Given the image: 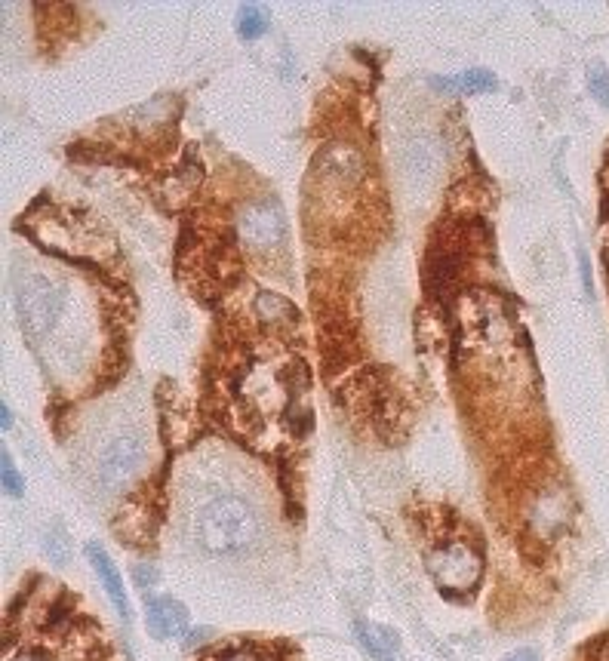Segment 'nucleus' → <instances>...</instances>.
<instances>
[{"instance_id": "1", "label": "nucleus", "mask_w": 609, "mask_h": 661, "mask_svg": "<svg viewBox=\"0 0 609 661\" xmlns=\"http://www.w3.org/2000/svg\"><path fill=\"white\" fill-rule=\"evenodd\" d=\"M194 535L203 551L234 554L259 539V514L240 495H219V499L200 508L194 520Z\"/></svg>"}, {"instance_id": "2", "label": "nucleus", "mask_w": 609, "mask_h": 661, "mask_svg": "<svg viewBox=\"0 0 609 661\" xmlns=\"http://www.w3.org/2000/svg\"><path fill=\"white\" fill-rule=\"evenodd\" d=\"M16 311L28 336H47L65 311V289L44 274L25 271L16 277Z\"/></svg>"}, {"instance_id": "3", "label": "nucleus", "mask_w": 609, "mask_h": 661, "mask_svg": "<svg viewBox=\"0 0 609 661\" xmlns=\"http://www.w3.org/2000/svg\"><path fill=\"white\" fill-rule=\"evenodd\" d=\"M237 234L240 243L247 246L250 253H268L274 246L283 243L287 234V219H283V206L277 200H256L237 219Z\"/></svg>"}, {"instance_id": "4", "label": "nucleus", "mask_w": 609, "mask_h": 661, "mask_svg": "<svg viewBox=\"0 0 609 661\" xmlns=\"http://www.w3.org/2000/svg\"><path fill=\"white\" fill-rule=\"evenodd\" d=\"M480 554L471 551L468 545H443L428 557V572L434 575V582L443 591H453V594H465L477 585L480 578Z\"/></svg>"}, {"instance_id": "5", "label": "nucleus", "mask_w": 609, "mask_h": 661, "mask_svg": "<svg viewBox=\"0 0 609 661\" xmlns=\"http://www.w3.org/2000/svg\"><path fill=\"white\" fill-rule=\"evenodd\" d=\"M311 170L323 182H333V185H342V188H354L363 179V173H367V163H363V154L357 151V145H351V142H327L314 154Z\"/></svg>"}, {"instance_id": "6", "label": "nucleus", "mask_w": 609, "mask_h": 661, "mask_svg": "<svg viewBox=\"0 0 609 661\" xmlns=\"http://www.w3.org/2000/svg\"><path fill=\"white\" fill-rule=\"evenodd\" d=\"M145 456V443L136 431L130 434H117L105 449H102V459H99V477L108 489H117L124 486L133 471L139 468Z\"/></svg>"}, {"instance_id": "7", "label": "nucleus", "mask_w": 609, "mask_h": 661, "mask_svg": "<svg viewBox=\"0 0 609 661\" xmlns=\"http://www.w3.org/2000/svg\"><path fill=\"white\" fill-rule=\"evenodd\" d=\"M148 631L157 640H176L188 631V612L173 597H154L148 600Z\"/></svg>"}, {"instance_id": "8", "label": "nucleus", "mask_w": 609, "mask_h": 661, "mask_svg": "<svg viewBox=\"0 0 609 661\" xmlns=\"http://www.w3.org/2000/svg\"><path fill=\"white\" fill-rule=\"evenodd\" d=\"M87 557H90V563H93V569H96V575H99V582H102L105 594L111 597L117 615H120V618H127V622H130L133 612H130L127 588H124V578H120L117 566L111 563V557H108L99 545H90V548H87Z\"/></svg>"}, {"instance_id": "9", "label": "nucleus", "mask_w": 609, "mask_h": 661, "mask_svg": "<svg viewBox=\"0 0 609 661\" xmlns=\"http://www.w3.org/2000/svg\"><path fill=\"white\" fill-rule=\"evenodd\" d=\"M431 87L440 93H459V96H471V93H486L496 90V74L486 68H468L459 74H446V77H431Z\"/></svg>"}, {"instance_id": "10", "label": "nucleus", "mask_w": 609, "mask_h": 661, "mask_svg": "<svg viewBox=\"0 0 609 661\" xmlns=\"http://www.w3.org/2000/svg\"><path fill=\"white\" fill-rule=\"evenodd\" d=\"M357 640L367 646L379 661H394V655H397V649H400V634L391 631V628H382V625L360 622V625H357Z\"/></svg>"}, {"instance_id": "11", "label": "nucleus", "mask_w": 609, "mask_h": 661, "mask_svg": "<svg viewBox=\"0 0 609 661\" xmlns=\"http://www.w3.org/2000/svg\"><path fill=\"white\" fill-rule=\"evenodd\" d=\"M237 31H240V37H247V40L262 37L268 31V13L256 4L240 7L237 10Z\"/></svg>"}, {"instance_id": "12", "label": "nucleus", "mask_w": 609, "mask_h": 661, "mask_svg": "<svg viewBox=\"0 0 609 661\" xmlns=\"http://www.w3.org/2000/svg\"><path fill=\"white\" fill-rule=\"evenodd\" d=\"M256 314H259L262 320H268V323H280V320H293V317H296V308H293L287 299L274 296V293H259V299H256Z\"/></svg>"}, {"instance_id": "13", "label": "nucleus", "mask_w": 609, "mask_h": 661, "mask_svg": "<svg viewBox=\"0 0 609 661\" xmlns=\"http://www.w3.org/2000/svg\"><path fill=\"white\" fill-rule=\"evenodd\" d=\"M44 551H47V557H50L53 563H59V566H65V563H68V557H71V542H68V535H65V529H62V526H56V529H50V532H47V539H44Z\"/></svg>"}, {"instance_id": "14", "label": "nucleus", "mask_w": 609, "mask_h": 661, "mask_svg": "<svg viewBox=\"0 0 609 661\" xmlns=\"http://www.w3.org/2000/svg\"><path fill=\"white\" fill-rule=\"evenodd\" d=\"M0 477H4V489H7V495H13V499H19V495L25 492V480L16 471V462H13V456H10L7 449H4V465H0Z\"/></svg>"}, {"instance_id": "15", "label": "nucleus", "mask_w": 609, "mask_h": 661, "mask_svg": "<svg viewBox=\"0 0 609 661\" xmlns=\"http://www.w3.org/2000/svg\"><path fill=\"white\" fill-rule=\"evenodd\" d=\"M588 90L594 93V99L600 105H609V74L600 65L588 71Z\"/></svg>"}, {"instance_id": "16", "label": "nucleus", "mask_w": 609, "mask_h": 661, "mask_svg": "<svg viewBox=\"0 0 609 661\" xmlns=\"http://www.w3.org/2000/svg\"><path fill=\"white\" fill-rule=\"evenodd\" d=\"M505 661H539V652L530 649V646H523V649H514L511 655H505Z\"/></svg>"}, {"instance_id": "17", "label": "nucleus", "mask_w": 609, "mask_h": 661, "mask_svg": "<svg viewBox=\"0 0 609 661\" xmlns=\"http://www.w3.org/2000/svg\"><path fill=\"white\" fill-rule=\"evenodd\" d=\"M579 262H582V280H585V293L591 296V268H588V256L579 253Z\"/></svg>"}, {"instance_id": "18", "label": "nucleus", "mask_w": 609, "mask_h": 661, "mask_svg": "<svg viewBox=\"0 0 609 661\" xmlns=\"http://www.w3.org/2000/svg\"><path fill=\"white\" fill-rule=\"evenodd\" d=\"M222 661H262L256 652H231L228 658H222Z\"/></svg>"}, {"instance_id": "19", "label": "nucleus", "mask_w": 609, "mask_h": 661, "mask_svg": "<svg viewBox=\"0 0 609 661\" xmlns=\"http://www.w3.org/2000/svg\"><path fill=\"white\" fill-rule=\"evenodd\" d=\"M0 425H4V431H10V428H13V412H10V406H7V403L0 406Z\"/></svg>"}, {"instance_id": "20", "label": "nucleus", "mask_w": 609, "mask_h": 661, "mask_svg": "<svg viewBox=\"0 0 609 661\" xmlns=\"http://www.w3.org/2000/svg\"><path fill=\"white\" fill-rule=\"evenodd\" d=\"M597 655H600V661H609V637L600 643V649H597Z\"/></svg>"}, {"instance_id": "21", "label": "nucleus", "mask_w": 609, "mask_h": 661, "mask_svg": "<svg viewBox=\"0 0 609 661\" xmlns=\"http://www.w3.org/2000/svg\"><path fill=\"white\" fill-rule=\"evenodd\" d=\"M16 661H37L34 655H22V658H16Z\"/></svg>"}]
</instances>
